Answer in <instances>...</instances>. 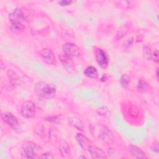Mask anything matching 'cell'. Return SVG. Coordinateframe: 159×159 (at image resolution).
Returning a JSON list of instances; mask_svg holds the SVG:
<instances>
[{
  "instance_id": "cell-9",
  "label": "cell",
  "mask_w": 159,
  "mask_h": 159,
  "mask_svg": "<svg viewBox=\"0 0 159 159\" xmlns=\"http://www.w3.org/2000/svg\"><path fill=\"white\" fill-rule=\"evenodd\" d=\"M9 19L11 22V24H20L23 23L25 17L24 14L19 8L16 9L13 12L9 14Z\"/></svg>"
},
{
  "instance_id": "cell-1",
  "label": "cell",
  "mask_w": 159,
  "mask_h": 159,
  "mask_svg": "<svg viewBox=\"0 0 159 159\" xmlns=\"http://www.w3.org/2000/svg\"><path fill=\"white\" fill-rule=\"evenodd\" d=\"M34 91L40 98L50 99L55 96L57 89L52 84L45 81H39L34 86Z\"/></svg>"
},
{
  "instance_id": "cell-27",
  "label": "cell",
  "mask_w": 159,
  "mask_h": 159,
  "mask_svg": "<svg viewBox=\"0 0 159 159\" xmlns=\"http://www.w3.org/2000/svg\"><path fill=\"white\" fill-rule=\"evenodd\" d=\"M40 158H54V157L52 155V154H50V153H43L40 157Z\"/></svg>"
},
{
  "instance_id": "cell-4",
  "label": "cell",
  "mask_w": 159,
  "mask_h": 159,
  "mask_svg": "<svg viewBox=\"0 0 159 159\" xmlns=\"http://www.w3.org/2000/svg\"><path fill=\"white\" fill-rule=\"evenodd\" d=\"M20 113L24 117L32 118L36 113V107L34 103L30 101H27L22 103L20 107Z\"/></svg>"
},
{
  "instance_id": "cell-24",
  "label": "cell",
  "mask_w": 159,
  "mask_h": 159,
  "mask_svg": "<svg viewBox=\"0 0 159 159\" xmlns=\"http://www.w3.org/2000/svg\"><path fill=\"white\" fill-rule=\"evenodd\" d=\"M46 120L53 122H58L60 120V116H50L48 117L45 119Z\"/></svg>"
},
{
  "instance_id": "cell-6",
  "label": "cell",
  "mask_w": 159,
  "mask_h": 159,
  "mask_svg": "<svg viewBox=\"0 0 159 159\" xmlns=\"http://www.w3.org/2000/svg\"><path fill=\"white\" fill-rule=\"evenodd\" d=\"M95 59L98 64L102 68H106L108 66L109 60L106 52L101 48H98L94 51Z\"/></svg>"
},
{
  "instance_id": "cell-2",
  "label": "cell",
  "mask_w": 159,
  "mask_h": 159,
  "mask_svg": "<svg viewBox=\"0 0 159 159\" xmlns=\"http://www.w3.org/2000/svg\"><path fill=\"white\" fill-rule=\"evenodd\" d=\"M40 147L32 142H25L22 144L23 152L21 157L22 158H35L37 157V152L40 150Z\"/></svg>"
},
{
  "instance_id": "cell-20",
  "label": "cell",
  "mask_w": 159,
  "mask_h": 159,
  "mask_svg": "<svg viewBox=\"0 0 159 159\" xmlns=\"http://www.w3.org/2000/svg\"><path fill=\"white\" fill-rule=\"evenodd\" d=\"M98 112L99 114L105 117H107L110 115V112L109 111V109L106 106H102L99 108L98 109Z\"/></svg>"
},
{
  "instance_id": "cell-3",
  "label": "cell",
  "mask_w": 159,
  "mask_h": 159,
  "mask_svg": "<svg viewBox=\"0 0 159 159\" xmlns=\"http://www.w3.org/2000/svg\"><path fill=\"white\" fill-rule=\"evenodd\" d=\"M62 50L63 54L71 59L78 58L81 55L79 47L73 43H66L63 44Z\"/></svg>"
},
{
  "instance_id": "cell-7",
  "label": "cell",
  "mask_w": 159,
  "mask_h": 159,
  "mask_svg": "<svg viewBox=\"0 0 159 159\" xmlns=\"http://www.w3.org/2000/svg\"><path fill=\"white\" fill-rule=\"evenodd\" d=\"M40 55L42 59L47 64L55 65L57 62L55 55L53 51L50 48H43L40 52Z\"/></svg>"
},
{
  "instance_id": "cell-22",
  "label": "cell",
  "mask_w": 159,
  "mask_h": 159,
  "mask_svg": "<svg viewBox=\"0 0 159 159\" xmlns=\"http://www.w3.org/2000/svg\"><path fill=\"white\" fill-rule=\"evenodd\" d=\"M133 43V39L130 38V39H127L123 44V48L125 50H127L129 49L132 45Z\"/></svg>"
},
{
  "instance_id": "cell-30",
  "label": "cell",
  "mask_w": 159,
  "mask_h": 159,
  "mask_svg": "<svg viewBox=\"0 0 159 159\" xmlns=\"http://www.w3.org/2000/svg\"><path fill=\"white\" fill-rule=\"evenodd\" d=\"M79 158H86V157H84V156H81V157H80Z\"/></svg>"
},
{
  "instance_id": "cell-14",
  "label": "cell",
  "mask_w": 159,
  "mask_h": 159,
  "mask_svg": "<svg viewBox=\"0 0 159 159\" xmlns=\"http://www.w3.org/2000/svg\"><path fill=\"white\" fill-rule=\"evenodd\" d=\"M68 122L71 126L77 129L78 130H82L84 128L83 122L77 117H71L68 118Z\"/></svg>"
},
{
  "instance_id": "cell-15",
  "label": "cell",
  "mask_w": 159,
  "mask_h": 159,
  "mask_svg": "<svg viewBox=\"0 0 159 159\" xmlns=\"http://www.w3.org/2000/svg\"><path fill=\"white\" fill-rule=\"evenodd\" d=\"M84 75L90 78L96 79L98 78V72L96 68L93 66L87 67L84 71Z\"/></svg>"
},
{
  "instance_id": "cell-19",
  "label": "cell",
  "mask_w": 159,
  "mask_h": 159,
  "mask_svg": "<svg viewBox=\"0 0 159 159\" xmlns=\"http://www.w3.org/2000/svg\"><path fill=\"white\" fill-rule=\"evenodd\" d=\"M120 85L122 86V87H123L124 88L128 87V86L129 85V83H130V79H129V76L125 74L122 75L120 79Z\"/></svg>"
},
{
  "instance_id": "cell-10",
  "label": "cell",
  "mask_w": 159,
  "mask_h": 159,
  "mask_svg": "<svg viewBox=\"0 0 159 159\" xmlns=\"http://www.w3.org/2000/svg\"><path fill=\"white\" fill-rule=\"evenodd\" d=\"M99 137L106 143H110L113 141V135L112 132L106 126H102L99 130Z\"/></svg>"
},
{
  "instance_id": "cell-16",
  "label": "cell",
  "mask_w": 159,
  "mask_h": 159,
  "mask_svg": "<svg viewBox=\"0 0 159 159\" xmlns=\"http://www.w3.org/2000/svg\"><path fill=\"white\" fill-rule=\"evenodd\" d=\"M60 150L63 157H68L70 153V148L68 143L65 140H61L60 143Z\"/></svg>"
},
{
  "instance_id": "cell-25",
  "label": "cell",
  "mask_w": 159,
  "mask_h": 159,
  "mask_svg": "<svg viewBox=\"0 0 159 159\" xmlns=\"http://www.w3.org/2000/svg\"><path fill=\"white\" fill-rule=\"evenodd\" d=\"M151 149L153 152L157 153H158L159 147H158V142L157 141H155L153 143V144L152 145V147H151Z\"/></svg>"
},
{
  "instance_id": "cell-8",
  "label": "cell",
  "mask_w": 159,
  "mask_h": 159,
  "mask_svg": "<svg viewBox=\"0 0 159 159\" xmlns=\"http://www.w3.org/2000/svg\"><path fill=\"white\" fill-rule=\"evenodd\" d=\"M58 58L66 71L70 73H73L75 72V65L71 58L68 57L63 53L60 55Z\"/></svg>"
},
{
  "instance_id": "cell-29",
  "label": "cell",
  "mask_w": 159,
  "mask_h": 159,
  "mask_svg": "<svg viewBox=\"0 0 159 159\" xmlns=\"http://www.w3.org/2000/svg\"><path fill=\"white\" fill-rule=\"evenodd\" d=\"M156 77H157V80H158V69L156 71Z\"/></svg>"
},
{
  "instance_id": "cell-26",
  "label": "cell",
  "mask_w": 159,
  "mask_h": 159,
  "mask_svg": "<svg viewBox=\"0 0 159 159\" xmlns=\"http://www.w3.org/2000/svg\"><path fill=\"white\" fill-rule=\"evenodd\" d=\"M73 2L72 1H69V0H62L58 2V4L61 6H67L70 5Z\"/></svg>"
},
{
  "instance_id": "cell-5",
  "label": "cell",
  "mask_w": 159,
  "mask_h": 159,
  "mask_svg": "<svg viewBox=\"0 0 159 159\" xmlns=\"http://www.w3.org/2000/svg\"><path fill=\"white\" fill-rule=\"evenodd\" d=\"M2 120L14 130H17L19 127V122L17 118L9 112H4L1 114Z\"/></svg>"
},
{
  "instance_id": "cell-23",
  "label": "cell",
  "mask_w": 159,
  "mask_h": 159,
  "mask_svg": "<svg viewBox=\"0 0 159 159\" xmlns=\"http://www.w3.org/2000/svg\"><path fill=\"white\" fill-rule=\"evenodd\" d=\"M151 60H152L154 62H155L157 63H158V50L156 49L153 52H152Z\"/></svg>"
},
{
  "instance_id": "cell-12",
  "label": "cell",
  "mask_w": 159,
  "mask_h": 159,
  "mask_svg": "<svg viewBox=\"0 0 159 159\" xmlns=\"http://www.w3.org/2000/svg\"><path fill=\"white\" fill-rule=\"evenodd\" d=\"M129 148L135 157L137 158H147V157L146 156L144 152L136 145L130 144L129 145Z\"/></svg>"
},
{
  "instance_id": "cell-11",
  "label": "cell",
  "mask_w": 159,
  "mask_h": 159,
  "mask_svg": "<svg viewBox=\"0 0 159 159\" xmlns=\"http://www.w3.org/2000/svg\"><path fill=\"white\" fill-rule=\"evenodd\" d=\"M88 152H89L91 157L94 159H99V158H107V156L104 152V151L98 148L96 146L90 145L88 149Z\"/></svg>"
},
{
  "instance_id": "cell-17",
  "label": "cell",
  "mask_w": 159,
  "mask_h": 159,
  "mask_svg": "<svg viewBox=\"0 0 159 159\" xmlns=\"http://www.w3.org/2000/svg\"><path fill=\"white\" fill-rule=\"evenodd\" d=\"M24 25L23 23L20 24H11L10 29L13 33L19 34L24 31Z\"/></svg>"
},
{
  "instance_id": "cell-13",
  "label": "cell",
  "mask_w": 159,
  "mask_h": 159,
  "mask_svg": "<svg viewBox=\"0 0 159 159\" xmlns=\"http://www.w3.org/2000/svg\"><path fill=\"white\" fill-rule=\"evenodd\" d=\"M75 138L77 142L82 148H83L84 150L88 149L90 145H89V140L86 136H84L81 134H77L75 136Z\"/></svg>"
},
{
  "instance_id": "cell-28",
  "label": "cell",
  "mask_w": 159,
  "mask_h": 159,
  "mask_svg": "<svg viewBox=\"0 0 159 159\" xmlns=\"http://www.w3.org/2000/svg\"><path fill=\"white\" fill-rule=\"evenodd\" d=\"M130 115L131 116H134V117H135V116H136L137 115V109H135V107H132V108H130Z\"/></svg>"
},
{
  "instance_id": "cell-21",
  "label": "cell",
  "mask_w": 159,
  "mask_h": 159,
  "mask_svg": "<svg viewBox=\"0 0 159 159\" xmlns=\"http://www.w3.org/2000/svg\"><path fill=\"white\" fill-rule=\"evenodd\" d=\"M137 87H138V89H139V91H145L148 89V85L145 81H143V80H140V81H139Z\"/></svg>"
},
{
  "instance_id": "cell-18",
  "label": "cell",
  "mask_w": 159,
  "mask_h": 159,
  "mask_svg": "<svg viewBox=\"0 0 159 159\" xmlns=\"http://www.w3.org/2000/svg\"><path fill=\"white\" fill-rule=\"evenodd\" d=\"M152 51L151 50V48L150 47L145 45L143 48V56L144 58H145L147 60H150L152 58Z\"/></svg>"
}]
</instances>
